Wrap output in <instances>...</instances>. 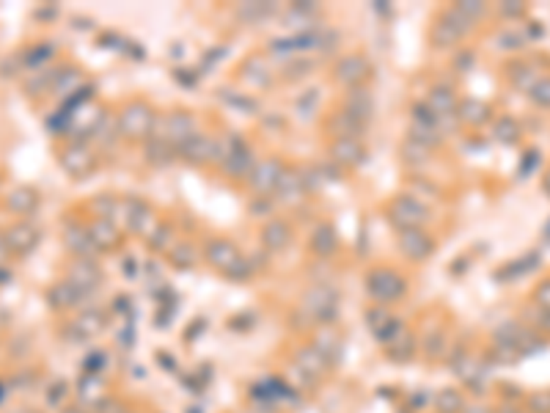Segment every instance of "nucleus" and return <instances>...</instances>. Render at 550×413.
<instances>
[{
	"label": "nucleus",
	"instance_id": "obj_29",
	"mask_svg": "<svg viewBox=\"0 0 550 413\" xmlns=\"http://www.w3.org/2000/svg\"><path fill=\"white\" fill-rule=\"evenodd\" d=\"M330 130L336 133V138H358V133L364 130V124H358L355 119H349V116L342 111V114L333 116V121H330Z\"/></svg>",
	"mask_w": 550,
	"mask_h": 413
},
{
	"label": "nucleus",
	"instance_id": "obj_1",
	"mask_svg": "<svg viewBox=\"0 0 550 413\" xmlns=\"http://www.w3.org/2000/svg\"><path fill=\"white\" fill-rule=\"evenodd\" d=\"M155 130V114L146 102H130L118 116V133L130 141H149Z\"/></svg>",
	"mask_w": 550,
	"mask_h": 413
},
{
	"label": "nucleus",
	"instance_id": "obj_12",
	"mask_svg": "<svg viewBox=\"0 0 550 413\" xmlns=\"http://www.w3.org/2000/svg\"><path fill=\"white\" fill-rule=\"evenodd\" d=\"M344 114L349 116V119H355L358 124H364V127H366V121L371 119V114H374V99H371V92L364 89V86L352 89V92L347 94V99H344Z\"/></svg>",
	"mask_w": 550,
	"mask_h": 413
},
{
	"label": "nucleus",
	"instance_id": "obj_23",
	"mask_svg": "<svg viewBox=\"0 0 550 413\" xmlns=\"http://www.w3.org/2000/svg\"><path fill=\"white\" fill-rule=\"evenodd\" d=\"M152 209L149 204H143V202H127V224H130V229L138 231V234H143V231H149V224H152Z\"/></svg>",
	"mask_w": 550,
	"mask_h": 413
},
{
	"label": "nucleus",
	"instance_id": "obj_36",
	"mask_svg": "<svg viewBox=\"0 0 550 413\" xmlns=\"http://www.w3.org/2000/svg\"><path fill=\"white\" fill-rule=\"evenodd\" d=\"M405 160L408 163H427L430 160V149L427 146H421V143H415V141H410L408 138V143H405Z\"/></svg>",
	"mask_w": 550,
	"mask_h": 413
},
{
	"label": "nucleus",
	"instance_id": "obj_33",
	"mask_svg": "<svg viewBox=\"0 0 550 413\" xmlns=\"http://www.w3.org/2000/svg\"><path fill=\"white\" fill-rule=\"evenodd\" d=\"M77 298H80V290L74 284H69V281L61 284V287H55V292H52V303H58V306H69Z\"/></svg>",
	"mask_w": 550,
	"mask_h": 413
},
{
	"label": "nucleus",
	"instance_id": "obj_43",
	"mask_svg": "<svg viewBox=\"0 0 550 413\" xmlns=\"http://www.w3.org/2000/svg\"><path fill=\"white\" fill-rule=\"evenodd\" d=\"M6 253H9V243H6V234H0V262L6 259Z\"/></svg>",
	"mask_w": 550,
	"mask_h": 413
},
{
	"label": "nucleus",
	"instance_id": "obj_25",
	"mask_svg": "<svg viewBox=\"0 0 550 413\" xmlns=\"http://www.w3.org/2000/svg\"><path fill=\"white\" fill-rule=\"evenodd\" d=\"M493 136H495L498 143L512 146V143H517V141H520V124H517L512 116H501V119L493 124Z\"/></svg>",
	"mask_w": 550,
	"mask_h": 413
},
{
	"label": "nucleus",
	"instance_id": "obj_34",
	"mask_svg": "<svg viewBox=\"0 0 550 413\" xmlns=\"http://www.w3.org/2000/svg\"><path fill=\"white\" fill-rule=\"evenodd\" d=\"M531 99L537 102V105H542V108H550V77H539L537 83H534V89H531Z\"/></svg>",
	"mask_w": 550,
	"mask_h": 413
},
{
	"label": "nucleus",
	"instance_id": "obj_9",
	"mask_svg": "<svg viewBox=\"0 0 550 413\" xmlns=\"http://www.w3.org/2000/svg\"><path fill=\"white\" fill-rule=\"evenodd\" d=\"M330 158L342 168H355L366 160V149L361 146L358 138H336L330 143Z\"/></svg>",
	"mask_w": 550,
	"mask_h": 413
},
{
	"label": "nucleus",
	"instance_id": "obj_26",
	"mask_svg": "<svg viewBox=\"0 0 550 413\" xmlns=\"http://www.w3.org/2000/svg\"><path fill=\"white\" fill-rule=\"evenodd\" d=\"M273 11H275V6H270V3H242V6L237 9L240 20H245L248 25L264 23V20H267Z\"/></svg>",
	"mask_w": 550,
	"mask_h": 413
},
{
	"label": "nucleus",
	"instance_id": "obj_45",
	"mask_svg": "<svg viewBox=\"0 0 550 413\" xmlns=\"http://www.w3.org/2000/svg\"><path fill=\"white\" fill-rule=\"evenodd\" d=\"M542 234H545V237H548V240H550V221H548V224H545V229H542Z\"/></svg>",
	"mask_w": 550,
	"mask_h": 413
},
{
	"label": "nucleus",
	"instance_id": "obj_18",
	"mask_svg": "<svg viewBox=\"0 0 550 413\" xmlns=\"http://www.w3.org/2000/svg\"><path fill=\"white\" fill-rule=\"evenodd\" d=\"M6 243H9V251H17V253H28L36 248L39 243V231L28 224H17L14 229L6 231Z\"/></svg>",
	"mask_w": 550,
	"mask_h": 413
},
{
	"label": "nucleus",
	"instance_id": "obj_20",
	"mask_svg": "<svg viewBox=\"0 0 550 413\" xmlns=\"http://www.w3.org/2000/svg\"><path fill=\"white\" fill-rule=\"evenodd\" d=\"M457 116L462 124H471V127H481L484 121H490V105L481 102V99H465L459 102Z\"/></svg>",
	"mask_w": 550,
	"mask_h": 413
},
{
	"label": "nucleus",
	"instance_id": "obj_17",
	"mask_svg": "<svg viewBox=\"0 0 550 413\" xmlns=\"http://www.w3.org/2000/svg\"><path fill=\"white\" fill-rule=\"evenodd\" d=\"M437 119H449V116H457V97L451 89H446V86H437L430 92L427 97V102H424Z\"/></svg>",
	"mask_w": 550,
	"mask_h": 413
},
{
	"label": "nucleus",
	"instance_id": "obj_40",
	"mask_svg": "<svg viewBox=\"0 0 550 413\" xmlns=\"http://www.w3.org/2000/svg\"><path fill=\"white\" fill-rule=\"evenodd\" d=\"M116 209V202L113 199H96V212H102L99 218H105V221H111V215H113Z\"/></svg>",
	"mask_w": 550,
	"mask_h": 413
},
{
	"label": "nucleus",
	"instance_id": "obj_38",
	"mask_svg": "<svg viewBox=\"0 0 550 413\" xmlns=\"http://www.w3.org/2000/svg\"><path fill=\"white\" fill-rule=\"evenodd\" d=\"M286 69H289V72H284V75H286L289 80H295V77H303V75H308V72L314 69V64H311V61H295V64H289Z\"/></svg>",
	"mask_w": 550,
	"mask_h": 413
},
{
	"label": "nucleus",
	"instance_id": "obj_15",
	"mask_svg": "<svg viewBox=\"0 0 550 413\" xmlns=\"http://www.w3.org/2000/svg\"><path fill=\"white\" fill-rule=\"evenodd\" d=\"M289 240H292V226H289L286 221H281V218L270 221V224L262 229V246H264L267 251H284V248L289 246Z\"/></svg>",
	"mask_w": 550,
	"mask_h": 413
},
{
	"label": "nucleus",
	"instance_id": "obj_22",
	"mask_svg": "<svg viewBox=\"0 0 550 413\" xmlns=\"http://www.w3.org/2000/svg\"><path fill=\"white\" fill-rule=\"evenodd\" d=\"M89 234H91L96 251L99 248H113L118 243V229H116L113 221H105V218H96L91 226H89Z\"/></svg>",
	"mask_w": 550,
	"mask_h": 413
},
{
	"label": "nucleus",
	"instance_id": "obj_3",
	"mask_svg": "<svg viewBox=\"0 0 550 413\" xmlns=\"http://www.w3.org/2000/svg\"><path fill=\"white\" fill-rule=\"evenodd\" d=\"M391 221L399 229H421V224L427 221V206L421 204L415 196H399L391 204Z\"/></svg>",
	"mask_w": 550,
	"mask_h": 413
},
{
	"label": "nucleus",
	"instance_id": "obj_27",
	"mask_svg": "<svg viewBox=\"0 0 550 413\" xmlns=\"http://www.w3.org/2000/svg\"><path fill=\"white\" fill-rule=\"evenodd\" d=\"M36 190H30V187H14L11 193H9V209L11 212H30V209H36Z\"/></svg>",
	"mask_w": 550,
	"mask_h": 413
},
{
	"label": "nucleus",
	"instance_id": "obj_30",
	"mask_svg": "<svg viewBox=\"0 0 550 413\" xmlns=\"http://www.w3.org/2000/svg\"><path fill=\"white\" fill-rule=\"evenodd\" d=\"M77 83H80V75L77 72H72V69H67V72H58V77H55V86H52V92H58V94H72V99L77 97Z\"/></svg>",
	"mask_w": 550,
	"mask_h": 413
},
{
	"label": "nucleus",
	"instance_id": "obj_19",
	"mask_svg": "<svg viewBox=\"0 0 550 413\" xmlns=\"http://www.w3.org/2000/svg\"><path fill=\"white\" fill-rule=\"evenodd\" d=\"M99 281V268L94 265L91 259H77L69 270V284H74L77 290H91L94 284Z\"/></svg>",
	"mask_w": 550,
	"mask_h": 413
},
{
	"label": "nucleus",
	"instance_id": "obj_41",
	"mask_svg": "<svg viewBox=\"0 0 550 413\" xmlns=\"http://www.w3.org/2000/svg\"><path fill=\"white\" fill-rule=\"evenodd\" d=\"M537 158H539L537 152H528L526 160H523V168H520V177H526V174H531V171H534V165H537Z\"/></svg>",
	"mask_w": 550,
	"mask_h": 413
},
{
	"label": "nucleus",
	"instance_id": "obj_6",
	"mask_svg": "<svg viewBox=\"0 0 550 413\" xmlns=\"http://www.w3.org/2000/svg\"><path fill=\"white\" fill-rule=\"evenodd\" d=\"M196 133H198V130H196V119L190 114H184V111H176V114H171L165 119V130H162L160 138L162 141H168V143L179 152Z\"/></svg>",
	"mask_w": 550,
	"mask_h": 413
},
{
	"label": "nucleus",
	"instance_id": "obj_11",
	"mask_svg": "<svg viewBox=\"0 0 550 413\" xmlns=\"http://www.w3.org/2000/svg\"><path fill=\"white\" fill-rule=\"evenodd\" d=\"M206 259H209V265H215L218 270L229 273L237 262H242V253H240V248H237L231 240L218 237V240H212V243L206 246Z\"/></svg>",
	"mask_w": 550,
	"mask_h": 413
},
{
	"label": "nucleus",
	"instance_id": "obj_37",
	"mask_svg": "<svg viewBox=\"0 0 550 413\" xmlns=\"http://www.w3.org/2000/svg\"><path fill=\"white\" fill-rule=\"evenodd\" d=\"M149 243H152V248L155 251H165L168 248V243H171V229L168 226H155V234L149 237Z\"/></svg>",
	"mask_w": 550,
	"mask_h": 413
},
{
	"label": "nucleus",
	"instance_id": "obj_4",
	"mask_svg": "<svg viewBox=\"0 0 550 413\" xmlns=\"http://www.w3.org/2000/svg\"><path fill=\"white\" fill-rule=\"evenodd\" d=\"M366 287H369V295L374 300H396L402 298L405 290H408L405 278L399 273H393V270H386V268H380V270H374V273L369 275Z\"/></svg>",
	"mask_w": 550,
	"mask_h": 413
},
{
	"label": "nucleus",
	"instance_id": "obj_31",
	"mask_svg": "<svg viewBox=\"0 0 550 413\" xmlns=\"http://www.w3.org/2000/svg\"><path fill=\"white\" fill-rule=\"evenodd\" d=\"M270 75V69H267V64L262 61V58H253V61H248V72H245V77L251 80L253 86H259V89H264V86H270V80L267 77H259V75Z\"/></svg>",
	"mask_w": 550,
	"mask_h": 413
},
{
	"label": "nucleus",
	"instance_id": "obj_46",
	"mask_svg": "<svg viewBox=\"0 0 550 413\" xmlns=\"http://www.w3.org/2000/svg\"><path fill=\"white\" fill-rule=\"evenodd\" d=\"M0 278H3V273H0Z\"/></svg>",
	"mask_w": 550,
	"mask_h": 413
},
{
	"label": "nucleus",
	"instance_id": "obj_16",
	"mask_svg": "<svg viewBox=\"0 0 550 413\" xmlns=\"http://www.w3.org/2000/svg\"><path fill=\"white\" fill-rule=\"evenodd\" d=\"M308 187H305V180H303V174L300 171H292V168H286L284 171V177H281V182H278V196L284 199V204H300V199H303V193H305Z\"/></svg>",
	"mask_w": 550,
	"mask_h": 413
},
{
	"label": "nucleus",
	"instance_id": "obj_8",
	"mask_svg": "<svg viewBox=\"0 0 550 413\" xmlns=\"http://www.w3.org/2000/svg\"><path fill=\"white\" fill-rule=\"evenodd\" d=\"M61 165L69 177L74 180H83L94 171V155L83 146V143H72L69 149L61 152Z\"/></svg>",
	"mask_w": 550,
	"mask_h": 413
},
{
	"label": "nucleus",
	"instance_id": "obj_13",
	"mask_svg": "<svg viewBox=\"0 0 550 413\" xmlns=\"http://www.w3.org/2000/svg\"><path fill=\"white\" fill-rule=\"evenodd\" d=\"M179 155H182L187 163H196V165H201V163H206V160H215V141L209 136L196 133V136L190 138L182 149H179Z\"/></svg>",
	"mask_w": 550,
	"mask_h": 413
},
{
	"label": "nucleus",
	"instance_id": "obj_42",
	"mask_svg": "<svg viewBox=\"0 0 550 413\" xmlns=\"http://www.w3.org/2000/svg\"><path fill=\"white\" fill-rule=\"evenodd\" d=\"M501 14H506V17H520V14H523V6H515V3H504V6H501Z\"/></svg>",
	"mask_w": 550,
	"mask_h": 413
},
{
	"label": "nucleus",
	"instance_id": "obj_44",
	"mask_svg": "<svg viewBox=\"0 0 550 413\" xmlns=\"http://www.w3.org/2000/svg\"><path fill=\"white\" fill-rule=\"evenodd\" d=\"M542 190L550 196V168H548V174H545V180H542Z\"/></svg>",
	"mask_w": 550,
	"mask_h": 413
},
{
	"label": "nucleus",
	"instance_id": "obj_28",
	"mask_svg": "<svg viewBox=\"0 0 550 413\" xmlns=\"http://www.w3.org/2000/svg\"><path fill=\"white\" fill-rule=\"evenodd\" d=\"M305 303H308L311 309H317V314H320V312H333V306H336V292H333L330 287H317V290L308 292Z\"/></svg>",
	"mask_w": 550,
	"mask_h": 413
},
{
	"label": "nucleus",
	"instance_id": "obj_39",
	"mask_svg": "<svg viewBox=\"0 0 550 413\" xmlns=\"http://www.w3.org/2000/svg\"><path fill=\"white\" fill-rule=\"evenodd\" d=\"M537 303H539L542 309H548L550 312V278L539 284V290H537Z\"/></svg>",
	"mask_w": 550,
	"mask_h": 413
},
{
	"label": "nucleus",
	"instance_id": "obj_14",
	"mask_svg": "<svg viewBox=\"0 0 550 413\" xmlns=\"http://www.w3.org/2000/svg\"><path fill=\"white\" fill-rule=\"evenodd\" d=\"M64 243H67L69 251L77 253L80 259H91L94 253H96V246H94L89 229H83V226H77V224H69L67 226V231H64Z\"/></svg>",
	"mask_w": 550,
	"mask_h": 413
},
{
	"label": "nucleus",
	"instance_id": "obj_5",
	"mask_svg": "<svg viewBox=\"0 0 550 413\" xmlns=\"http://www.w3.org/2000/svg\"><path fill=\"white\" fill-rule=\"evenodd\" d=\"M284 171H286V165L281 160H262L253 165V171L248 174V182L259 196H273L278 190Z\"/></svg>",
	"mask_w": 550,
	"mask_h": 413
},
{
	"label": "nucleus",
	"instance_id": "obj_21",
	"mask_svg": "<svg viewBox=\"0 0 550 413\" xmlns=\"http://www.w3.org/2000/svg\"><path fill=\"white\" fill-rule=\"evenodd\" d=\"M339 248V237H336V229L330 224H320L314 234H311V251L320 253V256H330Z\"/></svg>",
	"mask_w": 550,
	"mask_h": 413
},
{
	"label": "nucleus",
	"instance_id": "obj_2",
	"mask_svg": "<svg viewBox=\"0 0 550 413\" xmlns=\"http://www.w3.org/2000/svg\"><path fill=\"white\" fill-rule=\"evenodd\" d=\"M471 28H473V23H471V20H465L459 11L451 9V11H446V14L437 20L430 36H432V45L435 47H454L459 39L471 31Z\"/></svg>",
	"mask_w": 550,
	"mask_h": 413
},
{
	"label": "nucleus",
	"instance_id": "obj_24",
	"mask_svg": "<svg viewBox=\"0 0 550 413\" xmlns=\"http://www.w3.org/2000/svg\"><path fill=\"white\" fill-rule=\"evenodd\" d=\"M174 152H176V149H174L168 141H162L160 136H152L146 141V160L155 163V165H168Z\"/></svg>",
	"mask_w": 550,
	"mask_h": 413
},
{
	"label": "nucleus",
	"instance_id": "obj_35",
	"mask_svg": "<svg viewBox=\"0 0 550 413\" xmlns=\"http://www.w3.org/2000/svg\"><path fill=\"white\" fill-rule=\"evenodd\" d=\"M454 11H459L465 20H471V23L476 25V20H481L487 14V6L484 3H457Z\"/></svg>",
	"mask_w": 550,
	"mask_h": 413
},
{
	"label": "nucleus",
	"instance_id": "obj_10",
	"mask_svg": "<svg viewBox=\"0 0 550 413\" xmlns=\"http://www.w3.org/2000/svg\"><path fill=\"white\" fill-rule=\"evenodd\" d=\"M369 61L361 55H344L342 61L336 64V80L349 86V89H358L364 80L369 77Z\"/></svg>",
	"mask_w": 550,
	"mask_h": 413
},
{
	"label": "nucleus",
	"instance_id": "obj_32",
	"mask_svg": "<svg viewBox=\"0 0 550 413\" xmlns=\"http://www.w3.org/2000/svg\"><path fill=\"white\" fill-rule=\"evenodd\" d=\"M171 262L176 268H193L196 265V251L190 246H184V243H176L174 251H171Z\"/></svg>",
	"mask_w": 550,
	"mask_h": 413
},
{
	"label": "nucleus",
	"instance_id": "obj_7",
	"mask_svg": "<svg viewBox=\"0 0 550 413\" xmlns=\"http://www.w3.org/2000/svg\"><path fill=\"white\" fill-rule=\"evenodd\" d=\"M399 251L405 253L412 262H421L427 259L430 253L435 251V240L421 229H405L399 234Z\"/></svg>",
	"mask_w": 550,
	"mask_h": 413
}]
</instances>
